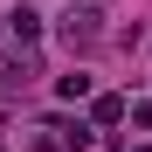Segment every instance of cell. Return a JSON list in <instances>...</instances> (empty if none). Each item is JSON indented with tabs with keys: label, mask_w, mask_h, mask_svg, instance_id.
Wrapping results in <instances>:
<instances>
[{
	"label": "cell",
	"mask_w": 152,
	"mask_h": 152,
	"mask_svg": "<svg viewBox=\"0 0 152 152\" xmlns=\"http://www.w3.org/2000/svg\"><path fill=\"white\" fill-rule=\"evenodd\" d=\"M90 35H97V14H90V7H69V21H62V42L76 48V42H90Z\"/></svg>",
	"instance_id": "obj_1"
},
{
	"label": "cell",
	"mask_w": 152,
	"mask_h": 152,
	"mask_svg": "<svg viewBox=\"0 0 152 152\" xmlns=\"http://www.w3.org/2000/svg\"><path fill=\"white\" fill-rule=\"evenodd\" d=\"M48 132H56V145H90V124H69V118H48Z\"/></svg>",
	"instance_id": "obj_2"
},
{
	"label": "cell",
	"mask_w": 152,
	"mask_h": 152,
	"mask_svg": "<svg viewBox=\"0 0 152 152\" xmlns=\"http://www.w3.org/2000/svg\"><path fill=\"white\" fill-rule=\"evenodd\" d=\"M7 28H14L21 42H35V35H42V14H35V7H14V14H7Z\"/></svg>",
	"instance_id": "obj_3"
},
{
	"label": "cell",
	"mask_w": 152,
	"mask_h": 152,
	"mask_svg": "<svg viewBox=\"0 0 152 152\" xmlns=\"http://www.w3.org/2000/svg\"><path fill=\"white\" fill-rule=\"evenodd\" d=\"M56 97H62V104H76V97H90V76H83V69H69L62 83H56Z\"/></svg>",
	"instance_id": "obj_4"
},
{
	"label": "cell",
	"mask_w": 152,
	"mask_h": 152,
	"mask_svg": "<svg viewBox=\"0 0 152 152\" xmlns=\"http://www.w3.org/2000/svg\"><path fill=\"white\" fill-rule=\"evenodd\" d=\"M97 124H124V97H97Z\"/></svg>",
	"instance_id": "obj_5"
},
{
	"label": "cell",
	"mask_w": 152,
	"mask_h": 152,
	"mask_svg": "<svg viewBox=\"0 0 152 152\" xmlns=\"http://www.w3.org/2000/svg\"><path fill=\"white\" fill-rule=\"evenodd\" d=\"M138 152H152V145H138Z\"/></svg>",
	"instance_id": "obj_6"
}]
</instances>
